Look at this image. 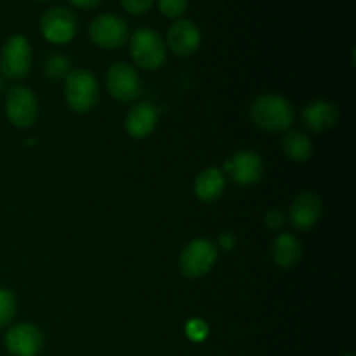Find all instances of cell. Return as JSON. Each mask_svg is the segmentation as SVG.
I'll return each mask as SVG.
<instances>
[{"instance_id":"16","label":"cell","mask_w":356,"mask_h":356,"mask_svg":"<svg viewBox=\"0 0 356 356\" xmlns=\"http://www.w3.org/2000/svg\"><path fill=\"white\" fill-rule=\"evenodd\" d=\"M195 195L204 204H212L222 197L226 190V176L218 167H207L197 176L193 184Z\"/></svg>"},{"instance_id":"22","label":"cell","mask_w":356,"mask_h":356,"mask_svg":"<svg viewBox=\"0 0 356 356\" xmlns=\"http://www.w3.org/2000/svg\"><path fill=\"white\" fill-rule=\"evenodd\" d=\"M153 2H155V0H120L122 7H124L129 14H134V16H141V14L148 13V10L152 9Z\"/></svg>"},{"instance_id":"21","label":"cell","mask_w":356,"mask_h":356,"mask_svg":"<svg viewBox=\"0 0 356 356\" xmlns=\"http://www.w3.org/2000/svg\"><path fill=\"white\" fill-rule=\"evenodd\" d=\"M159 9L170 19H179L188 10V0H159Z\"/></svg>"},{"instance_id":"18","label":"cell","mask_w":356,"mask_h":356,"mask_svg":"<svg viewBox=\"0 0 356 356\" xmlns=\"http://www.w3.org/2000/svg\"><path fill=\"white\" fill-rule=\"evenodd\" d=\"M282 148L294 162H308L313 156L312 138L302 131H289L282 139Z\"/></svg>"},{"instance_id":"24","label":"cell","mask_w":356,"mask_h":356,"mask_svg":"<svg viewBox=\"0 0 356 356\" xmlns=\"http://www.w3.org/2000/svg\"><path fill=\"white\" fill-rule=\"evenodd\" d=\"M186 334L190 339L193 341H204L207 337V325H205L202 320H193V322L188 323Z\"/></svg>"},{"instance_id":"28","label":"cell","mask_w":356,"mask_h":356,"mask_svg":"<svg viewBox=\"0 0 356 356\" xmlns=\"http://www.w3.org/2000/svg\"><path fill=\"white\" fill-rule=\"evenodd\" d=\"M37 2H49V0H37Z\"/></svg>"},{"instance_id":"14","label":"cell","mask_w":356,"mask_h":356,"mask_svg":"<svg viewBox=\"0 0 356 356\" xmlns=\"http://www.w3.org/2000/svg\"><path fill=\"white\" fill-rule=\"evenodd\" d=\"M302 125L315 134H323L336 127L341 120V110L336 103L327 99H315L302 108Z\"/></svg>"},{"instance_id":"5","label":"cell","mask_w":356,"mask_h":356,"mask_svg":"<svg viewBox=\"0 0 356 356\" xmlns=\"http://www.w3.org/2000/svg\"><path fill=\"white\" fill-rule=\"evenodd\" d=\"M31 45L23 35H13L0 52V75L9 80H23L31 70Z\"/></svg>"},{"instance_id":"3","label":"cell","mask_w":356,"mask_h":356,"mask_svg":"<svg viewBox=\"0 0 356 356\" xmlns=\"http://www.w3.org/2000/svg\"><path fill=\"white\" fill-rule=\"evenodd\" d=\"M131 58L143 70L155 72L162 68L167 59V45L159 31L146 26L138 28L131 37Z\"/></svg>"},{"instance_id":"2","label":"cell","mask_w":356,"mask_h":356,"mask_svg":"<svg viewBox=\"0 0 356 356\" xmlns=\"http://www.w3.org/2000/svg\"><path fill=\"white\" fill-rule=\"evenodd\" d=\"M65 99L70 110L86 115L94 110L99 99V82L89 70L76 68L65 79Z\"/></svg>"},{"instance_id":"29","label":"cell","mask_w":356,"mask_h":356,"mask_svg":"<svg viewBox=\"0 0 356 356\" xmlns=\"http://www.w3.org/2000/svg\"><path fill=\"white\" fill-rule=\"evenodd\" d=\"M0 89H2V79H0Z\"/></svg>"},{"instance_id":"11","label":"cell","mask_w":356,"mask_h":356,"mask_svg":"<svg viewBox=\"0 0 356 356\" xmlns=\"http://www.w3.org/2000/svg\"><path fill=\"white\" fill-rule=\"evenodd\" d=\"M323 214L322 198L313 191H305L294 198L289 207L287 221L294 226L298 232H309L320 222Z\"/></svg>"},{"instance_id":"19","label":"cell","mask_w":356,"mask_h":356,"mask_svg":"<svg viewBox=\"0 0 356 356\" xmlns=\"http://www.w3.org/2000/svg\"><path fill=\"white\" fill-rule=\"evenodd\" d=\"M70 72H72V65H70V59L66 58L65 54L52 52V54H49L47 58H45L44 73L47 79L65 80Z\"/></svg>"},{"instance_id":"1","label":"cell","mask_w":356,"mask_h":356,"mask_svg":"<svg viewBox=\"0 0 356 356\" xmlns=\"http://www.w3.org/2000/svg\"><path fill=\"white\" fill-rule=\"evenodd\" d=\"M250 120L264 132H285L296 120V110L280 94H263L250 106Z\"/></svg>"},{"instance_id":"25","label":"cell","mask_w":356,"mask_h":356,"mask_svg":"<svg viewBox=\"0 0 356 356\" xmlns=\"http://www.w3.org/2000/svg\"><path fill=\"white\" fill-rule=\"evenodd\" d=\"M235 245H236V236L233 235V233L226 232V233H222L221 236H219V240H218V247H219V249H222V250H226V252H229V250L235 249Z\"/></svg>"},{"instance_id":"10","label":"cell","mask_w":356,"mask_h":356,"mask_svg":"<svg viewBox=\"0 0 356 356\" xmlns=\"http://www.w3.org/2000/svg\"><path fill=\"white\" fill-rule=\"evenodd\" d=\"M222 172L232 177L233 183L238 186H252L263 177L264 162L259 153L252 149H240L226 160Z\"/></svg>"},{"instance_id":"7","label":"cell","mask_w":356,"mask_h":356,"mask_svg":"<svg viewBox=\"0 0 356 356\" xmlns=\"http://www.w3.org/2000/svg\"><path fill=\"white\" fill-rule=\"evenodd\" d=\"M106 89L115 101L120 103H132L141 96L143 83L138 70L129 63H115L108 68L106 75Z\"/></svg>"},{"instance_id":"4","label":"cell","mask_w":356,"mask_h":356,"mask_svg":"<svg viewBox=\"0 0 356 356\" xmlns=\"http://www.w3.org/2000/svg\"><path fill=\"white\" fill-rule=\"evenodd\" d=\"M219 249L207 238H195L184 245L179 256V271L190 280L205 277L218 263Z\"/></svg>"},{"instance_id":"9","label":"cell","mask_w":356,"mask_h":356,"mask_svg":"<svg viewBox=\"0 0 356 356\" xmlns=\"http://www.w3.org/2000/svg\"><path fill=\"white\" fill-rule=\"evenodd\" d=\"M89 37L97 47L113 51L129 40V26L117 14H99L90 21Z\"/></svg>"},{"instance_id":"13","label":"cell","mask_w":356,"mask_h":356,"mask_svg":"<svg viewBox=\"0 0 356 356\" xmlns=\"http://www.w3.org/2000/svg\"><path fill=\"white\" fill-rule=\"evenodd\" d=\"M202 44V33L190 19H176L167 31V45L177 58H190Z\"/></svg>"},{"instance_id":"26","label":"cell","mask_w":356,"mask_h":356,"mask_svg":"<svg viewBox=\"0 0 356 356\" xmlns=\"http://www.w3.org/2000/svg\"><path fill=\"white\" fill-rule=\"evenodd\" d=\"M72 6L79 7V9H94L101 3V0H68Z\"/></svg>"},{"instance_id":"27","label":"cell","mask_w":356,"mask_h":356,"mask_svg":"<svg viewBox=\"0 0 356 356\" xmlns=\"http://www.w3.org/2000/svg\"><path fill=\"white\" fill-rule=\"evenodd\" d=\"M343 356H355V355H351V353H344Z\"/></svg>"},{"instance_id":"17","label":"cell","mask_w":356,"mask_h":356,"mask_svg":"<svg viewBox=\"0 0 356 356\" xmlns=\"http://www.w3.org/2000/svg\"><path fill=\"white\" fill-rule=\"evenodd\" d=\"M271 257H273L275 264L284 270L298 266L302 257V245L298 236L292 233H280L275 236L273 243H271Z\"/></svg>"},{"instance_id":"23","label":"cell","mask_w":356,"mask_h":356,"mask_svg":"<svg viewBox=\"0 0 356 356\" xmlns=\"http://www.w3.org/2000/svg\"><path fill=\"white\" fill-rule=\"evenodd\" d=\"M264 222H266L268 228L277 232V229H282L285 226V222H287V214H285L284 211H280V209H271V211H268V214L264 216Z\"/></svg>"},{"instance_id":"12","label":"cell","mask_w":356,"mask_h":356,"mask_svg":"<svg viewBox=\"0 0 356 356\" xmlns=\"http://www.w3.org/2000/svg\"><path fill=\"white\" fill-rule=\"evenodd\" d=\"M3 344L13 356H37L44 348V334L33 323H17L6 332Z\"/></svg>"},{"instance_id":"6","label":"cell","mask_w":356,"mask_h":356,"mask_svg":"<svg viewBox=\"0 0 356 356\" xmlns=\"http://www.w3.org/2000/svg\"><path fill=\"white\" fill-rule=\"evenodd\" d=\"M6 117L17 129H28L37 122L38 101L30 87L21 83L9 87L6 94Z\"/></svg>"},{"instance_id":"15","label":"cell","mask_w":356,"mask_h":356,"mask_svg":"<svg viewBox=\"0 0 356 356\" xmlns=\"http://www.w3.org/2000/svg\"><path fill=\"white\" fill-rule=\"evenodd\" d=\"M159 124V108L149 101H141L129 110L125 117V131L131 138L145 139Z\"/></svg>"},{"instance_id":"8","label":"cell","mask_w":356,"mask_h":356,"mask_svg":"<svg viewBox=\"0 0 356 356\" xmlns=\"http://www.w3.org/2000/svg\"><path fill=\"white\" fill-rule=\"evenodd\" d=\"M40 31L45 40L51 44H68L79 31V21L75 14L66 7H51L42 14Z\"/></svg>"},{"instance_id":"20","label":"cell","mask_w":356,"mask_h":356,"mask_svg":"<svg viewBox=\"0 0 356 356\" xmlns=\"http://www.w3.org/2000/svg\"><path fill=\"white\" fill-rule=\"evenodd\" d=\"M17 313V299L9 289H0V329L7 327Z\"/></svg>"}]
</instances>
